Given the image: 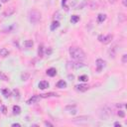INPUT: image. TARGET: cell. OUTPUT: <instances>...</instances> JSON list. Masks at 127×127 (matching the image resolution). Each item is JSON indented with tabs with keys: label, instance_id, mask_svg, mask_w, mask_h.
I'll list each match as a JSON object with an SVG mask.
<instances>
[{
	"label": "cell",
	"instance_id": "obj_1",
	"mask_svg": "<svg viewBox=\"0 0 127 127\" xmlns=\"http://www.w3.org/2000/svg\"><path fill=\"white\" fill-rule=\"evenodd\" d=\"M70 55L75 61H82L86 58V54H84L83 51L80 48H77V47H73L70 49Z\"/></svg>",
	"mask_w": 127,
	"mask_h": 127
},
{
	"label": "cell",
	"instance_id": "obj_2",
	"mask_svg": "<svg viewBox=\"0 0 127 127\" xmlns=\"http://www.w3.org/2000/svg\"><path fill=\"white\" fill-rule=\"evenodd\" d=\"M29 20L32 24H38L41 20V13L37 10H32L29 13Z\"/></svg>",
	"mask_w": 127,
	"mask_h": 127
},
{
	"label": "cell",
	"instance_id": "obj_3",
	"mask_svg": "<svg viewBox=\"0 0 127 127\" xmlns=\"http://www.w3.org/2000/svg\"><path fill=\"white\" fill-rule=\"evenodd\" d=\"M112 39H113V36L111 35V34H109V35H107V36H102V35H100L99 37H98V40H99V42H101V43H103V44H109L110 42L112 41Z\"/></svg>",
	"mask_w": 127,
	"mask_h": 127
},
{
	"label": "cell",
	"instance_id": "obj_4",
	"mask_svg": "<svg viewBox=\"0 0 127 127\" xmlns=\"http://www.w3.org/2000/svg\"><path fill=\"white\" fill-rule=\"evenodd\" d=\"M105 67V62L103 60H101V59H97L96 60V67H97V71H99L103 69Z\"/></svg>",
	"mask_w": 127,
	"mask_h": 127
},
{
	"label": "cell",
	"instance_id": "obj_5",
	"mask_svg": "<svg viewBox=\"0 0 127 127\" xmlns=\"http://www.w3.org/2000/svg\"><path fill=\"white\" fill-rule=\"evenodd\" d=\"M75 90L78 91H80V92H83V91H86L88 90V86L87 84H78V86H75Z\"/></svg>",
	"mask_w": 127,
	"mask_h": 127
},
{
	"label": "cell",
	"instance_id": "obj_6",
	"mask_svg": "<svg viewBox=\"0 0 127 127\" xmlns=\"http://www.w3.org/2000/svg\"><path fill=\"white\" fill-rule=\"evenodd\" d=\"M41 99V96L40 95H33L30 99H29L27 101V103L28 104H33V103H37L38 101H39Z\"/></svg>",
	"mask_w": 127,
	"mask_h": 127
},
{
	"label": "cell",
	"instance_id": "obj_7",
	"mask_svg": "<svg viewBox=\"0 0 127 127\" xmlns=\"http://www.w3.org/2000/svg\"><path fill=\"white\" fill-rule=\"evenodd\" d=\"M47 87H49V82L46 80H42L39 83V88L40 90H46Z\"/></svg>",
	"mask_w": 127,
	"mask_h": 127
},
{
	"label": "cell",
	"instance_id": "obj_8",
	"mask_svg": "<svg viewBox=\"0 0 127 127\" xmlns=\"http://www.w3.org/2000/svg\"><path fill=\"white\" fill-rule=\"evenodd\" d=\"M47 75L49 77H55V75H57V70L54 69V67H51V69H49L47 71Z\"/></svg>",
	"mask_w": 127,
	"mask_h": 127
},
{
	"label": "cell",
	"instance_id": "obj_9",
	"mask_svg": "<svg viewBox=\"0 0 127 127\" xmlns=\"http://www.w3.org/2000/svg\"><path fill=\"white\" fill-rule=\"evenodd\" d=\"M57 87L59 88H66L67 87V82L65 80H60L58 83H57Z\"/></svg>",
	"mask_w": 127,
	"mask_h": 127
},
{
	"label": "cell",
	"instance_id": "obj_10",
	"mask_svg": "<svg viewBox=\"0 0 127 127\" xmlns=\"http://www.w3.org/2000/svg\"><path fill=\"white\" fill-rule=\"evenodd\" d=\"M60 27V23L58 22V21H54V22L51 24V30L54 31V30H56L57 28Z\"/></svg>",
	"mask_w": 127,
	"mask_h": 127
},
{
	"label": "cell",
	"instance_id": "obj_11",
	"mask_svg": "<svg viewBox=\"0 0 127 127\" xmlns=\"http://www.w3.org/2000/svg\"><path fill=\"white\" fill-rule=\"evenodd\" d=\"M42 98H46V97H50V96H59L57 93L55 92H50V93H44V94H40Z\"/></svg>",
	"mask_w": 127,
	"mask_h": 127
},
{
	"label": "cell",
	"instance_id": "obj_12",
	"mask_svg": "<svg viewBox=\"0 0 127 127\" xmlns=\"http://www.w3.org/2000/svg\"><path fill=\"white\" fill-rule=\"evenodd\" d=\"M78 21H79V16H78V15H73V16H71V22L73 23V24L78 23Z\"/></svg>",
	"mask_w": 127,
	"mask_h": 127
},
{
	"label": "cell",
	"instance_id": "obj_13",
	"mask_svg": "<svg viewBox=\"0 0 127 127\" xmlns=\"http://www.w3.org/2000/svg\"><path fill=\"white\" fill-rule=\"evenodd\" d=\"M13 113L16 114V115H19L21 113V108L18 106V105H14L13 106Z\"/></svg>",
	"mask_w": 127,
	"mask_h": 127
},
{
	"label": "cell",
	"instance_id": "obj_14",
	"mask_svg": "<svg viewBox=\"0 0 127 127\" xmlns=\"http://www.w3.org/2000/svg\"><path fill=\"white\" fill-rule=\"evenodd\" d=\"M0 55H1L2 57H7L8 55H9V52H8V50L5 49V48H3L0 50Z\"/></svg>",
	"mask_w": 127,
	"mask_h": 127
},
{
	"label": "cell",
	"instance_id": "obj_15",
	"mask_svg": "<svg viewBox=\"0 0 127 127\" xmlns=\"http://www.w3.org/2000/svg\"><path fill=\"white\" fill-rule=\"evenodd\" d=\"M105 19H106V15L105 14H98V16H97V20H98V22H103V21H105Z\"/></svg>",
	"mask_w": 127,
	"mask_h": 127
},
{
	"label": "cell",
	"instance_id": "obj_16",
	"mask_svg": "<svg viewBox=\"0 0 127 127\" xmlns=\"http://www.w3.org/2000/svg\"><path fill=\"white\" fill-rule=\"evenodd\" d=\"M14 12H15L14 8H13V7H11V8H10V10H9V11H8V10H6V11L4 12V13H3V15H4V16H10L11 14H13Z\"/></svg>",
	"mask_w": 127,
	"mask_h": 127
},
{
	"label": "cell",
	"instance_id": "obj_17",
	"mask_svg": "<svg viewBox=\"0 0 127 127\" xmlns=\"http://www.w3.org/2000/svg\"><path fill=\"white\" fill-rule=\"evenodd\" d=\"M38 54H39L40 57H43V55H44V47H43V45L39 46V49H38Z\"/></svg>",
	"mask_w": 127,
	"mask_h": 127
},
{
	"label": "cell",
	"instance_id": "obj_18",
	"mask_svg": "<svg viewBox=\"0 0 127 127\" xmlns=\"http://www.w3.org/2000/svg\"><path fill=\"white\" fill-rule=\"evenodd\" d=\"M24 45H25V47H26V48H31L32 46H33V42L30 41V40L25 41V42H24Z\"/></svg>",
	"mask_w": 127,
	"mask_h": 127
},
{
	"label": "cell",
	"instance_id": "obj_19",
	"mask_svg": "<svg viewBox=\"0 0 127 127\" xmlns=\"http://www.w3.org/2000/svg\"><path fill=\"white\" fill-rule=\"evenodd\" d=\"M2 93H3V95L5 96V97H9L11 95V92H10L9 90H2Z\"/></svg>",
	"mask_w": 127,
	"mask_h": 127
},
{
	"label": "cell",
	"instance_id": "obj_20",
	"mask_svg": "<svg viewBox=\"0 0 127 127\" xmlns=\"http://www.w3.org/2000/svg\"><path fill=\"white\" fill-rule=\"evenodd\" d=\"M78 80L79 82H87L88 77L87 75H80V77H78Z\"/></svg>",
	"mask_w": 127,
	"mask_h": 127
},
{
	"label": "cell",
	"instance_id": "obj_21",
	"mask_svg": "<svg viewBox=\"0 0 127 127\" xmlns=\"http://www.w3.org/2000/svg\"><path fill=\"white\" fill-rule=\"evenodd\" d=\"M0 79H2V80H8L7 75H4L2 71H0Z\"/></svg>",
	"mask_w": 127,
	"mask_h": 127
},
{
	"label": "cell",
	"instance_id": "obj_22",
	"mask_svg": "<svg viewBox=\"0 0 127 127\" xmlns=\"http://www.w3.org/2000/svg\"><path fill=\"white\" fill-rule=\"evenodd\" d=\"M62 5H63L64 8H65L66 11L69 10V7H67V0H62Z\"/></svg>",
	"mask_w": 127,
	"mask_h": 127
},
{
	"label": "cell",
	"instance_id": "obj_23",
	"mask_svg": "<svg viewBox=\"0 0 127 127\" xmlns=\"http://www.w3.org/2000/svg\"><path fill=\"white\" fill-rule=\"evenodd\" d=\"M29 78V74L27 73H25L22 75V77H21V78H22V80H27V78Z\"/></svg>",
	"mask_w": 127,
	"mask_h": 127
},
{
	"label": "cell",
	"instance_id": "obj_24",
	"mask_svg": "<svg viewBox=\"0 0 127 127\" xmlns=\"http://www.w3.org/2000/svg\"><path fill=\"white\" fill-rule=\"evenodd\" d=\"M1 112L3 113V114H6L7 113V108H6V106H1Z\"/></svg>",
	"mask_w": 127,
	"mask_h": 127
},
{
	"label": "cell",
	"instance_id": "obj_25",
	"mask_svg": "<svg viewBox=\"0 0 127 127\" xmlns=\"http://www.w3.org/2000/svg\"><path fill=\"white\" fill-rule=\"evenodd\" d=\"M13 94L15 95V97H16V96L19 97V90H13Z\"/></svg>",
	"mask_w": 127,
	"mask_h": 127
},
{
	"label": "cell",
	"instance_id": "obj_26",
	"mask_svg": "<svg viewBox=\"0 0 127 127\" xmlns=\"http://www.w3.org/2000/svg\"><path fill=\"white\" fill-rule=\"evenodd\" d=\"M118 115H119L120 117H124L125 116V113H124V111L119 110V111H118Z\"/></svg>",
	"mask_w": 127,
	"mask_h": 127
},
{
	"label": "cell",
	"instance_id": "obj_27",
	"mask_svg": "<svg viewBox=\"0 0 127 127\" xmlns=\"http://www.w3.org/2000/svg\"><path fill=\"white\" fill-rule=\"evenodd\" d=\"M127 61V55H123V58H122V63H126Z\"/></svg>",
	"mask_w": 127,
	"mask_h": 127
},
{
	"label": "cell",
	"instance_id": "obj_28",
	"mask_svg": "<svg viewBox=\"0 0 127 127\" xmlns=\"http://www.w3.org/2000/svg\"><path fill=\"white\" fill-rule=\"evenodd\" d=\"M12 126H13V127H20L21 125L19 123H13V124H12Z\"/></svg>",
	"mask_w": 127,
	"mask_h": 127
},
{
	"label": "cell",
	"instance_id": "obj_29",
	"mask_svg": "<svg viewBox=\"0 0 127 127\" xmlns=\"http://www.w3.org/2000/svg\"><path fill=\"white\" fill-rule=\"evenodd\" d=\"M74 78H75V77H74L73 75H69V78H70L71 80H73V79H74Z\"/></svg>",
	"mask_w": 127,
	"mask_h": 127
},
{
	"label": "cell",
	"instance_id": "obj_30",
	"mask_svg": "<svg viewBox=\"0 0 127 127\" xmlns=\"http://www.w3.org/2000/svg\"><path fill=\"white\" fill-rule=\"evenodd\" d=\"M108 2H109V3H111V4H114V3L116 2V0H108Z\"/></svg>",
	"mask_w": 127,
	"mask_h": 127
},
{
	"label": "cell",
	"instance_id": "obj_31",
	"mask_svg": "<svg viewBox=\"0 0 127 127\" xmlns=\"http://www.w3.org/2000/svg\"><path fill=\"white\" fill-rule=\"evenodd\" d=\"M51 53H52V50H47V51H46V54H47V55H50Z\"/></svg>",
	"mask_w": 127,
	"mask_h": 127
},
{
	"label": "cell",
	"instance_id": "obj_32",
	"mask_svg": "<svg viewBox=\"0 0 127 127\" xmlns=\"http://www.w3.org/2000/svg\"><path fill=\"white\" fill-rule=\"evenodd\" d=\"M114 126H119V127H120L121 124L119 123V122H115V123H114Z\"/></svg>",
	"mask_w": 127,
	"mask_h": 127
},
{
	"label": "cell",
	"instance_id": "obj_33",
	"mask_svg": "<svg viewBox=\"0 0 127 127\" xmlns=\"http://www.w3.org/2000/svg\"><path fill=\"white\" fill-rule=\"evenodd\" d=\"M122 3H123L124 6H127V1H126V0H122Z\"/></svg>",
	"mask_w": 127,
	"mask_h": 127
},
{
	"label": "cell",
	"instance_id": "obj_34",
	"mask_svg": "<svg viewBox=\"0 0 127 127\" xmlns=\"http://www.w3.org/2000/svg\"><path fill=\"white\" fill-rule=\"evenodd\" d=\"M45 124H46V125H47V126H53V124H51V123H49V122H47V121H46V122H45Z\"/></svg>",
	"mask_w": 127,
	"mask_h": 127
},
{
	"label": "cell",
	"instance_id": "obj_35",
	"mask_svg": "<svg viewBox=\"0 0 127 127\" xmlns=\"http://www.w3.org/2000/svg\"><path fill=\"white\" fill-rule=\"evenodd\" d=\"M7 1H8V0H1V2H2V3H6Z\"/></svg>",
	"mask_w": 127,
	"mask_h": 127
},
{
	"label": "cell",
	"instance_id": "obj_36",
	"mask_svg": "<svg viewBox=\"0 0 127 127\" xmlns=\"http://www.w3.org/2000/svg\"><path fill=\"white\" fill-rule=\"evenodd\" d=\"M0 8H1V4H0Z\"/></svg>",
	"mask_w": 127,
	"mask_h": 127
},
{
	"label": "cell",
	"instance_id": "obj_37",
	"mask_svg": "<svg viewBox=\"0 0 127 127\" xmlns=\"http://www.w3.org/2000/svg\"><path fill=\"white\" fill-rule=\"evenodd\" d=\"M0 102H1V101H0Z\"/></svg>",
	"mask_w": 127,
	"mask_h": 127
}]
</instances>
